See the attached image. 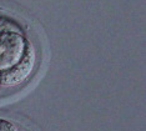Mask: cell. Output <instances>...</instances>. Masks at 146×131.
I'll return each instance as SVG.
<instances>
[{"label": "cell", "mask_w": 146, "mask_h": 131, "mask_svg": "<svg viewBox=\"0 0 146 131\" xmlns=\"http://www.w3.org/2000/svg\"><path fill=\"white\" fill-rule=\"evenodd\" d=\"M29 43L16 23L0 16V72L20 61Z\"/></svg>", "instance_id": "cell-1"}, {"label": "cell", "mask_w": 146, "mask_h": 131, "mask_svg": "<svg viewBox=\"0 0 146 131\" xmlns=\"http://www.w3.org/2000/svg\"><path fill=\"white\" fill-rule=\"evenodd\" d=\"M36 66V51L31 43H29L23 59L6 71L0 72V85L5 87H16L25 84L31 78Z\"/></svg>", "instance_id": "cell-2"}, {"label": "cell", "mask_w": 146, "mask_h": 131, "mask_svg": "<svg viewBox=\"0 0 146 131\" xmlns=\"http://www.w3.org/2000/svg\"><path fill=\"white\" fill-rule=\"evenodd\" d=\"M0 131H20V130L18 129V126L10 122L9 120L0 117Z\"/></svg>", "instance_id": "cell-3"}]
</instances>
